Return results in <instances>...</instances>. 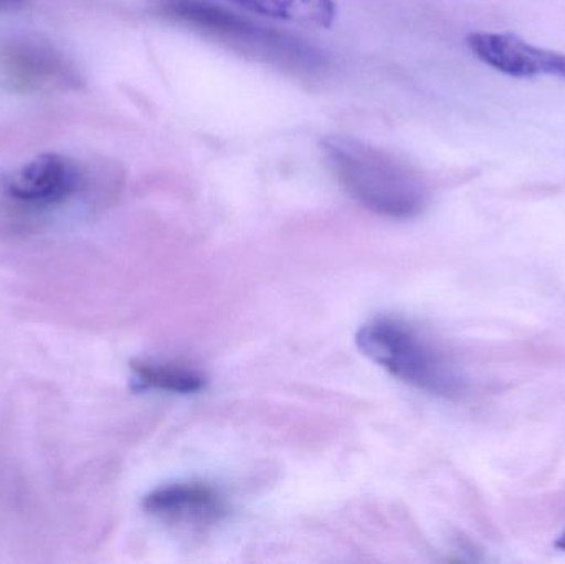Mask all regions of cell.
Instances as JSON below:
<instances>
[{
  "label": "cell",
  "instance_id": "6da1fadb",
  "mask_svg": "<svg viewBox=\"0 0 565 564\" xmlns=\"http://www.w3.org/2000/svg\"><path fill=\"white\" fill-rule=\"evenodd\" d=\"M321 146L339 184L367 211L412 219L427 205L424 179L391 152L349 136H329Z\"/></svg>",
  "mask_w": 565,
  "mask_h": 564
},
{
  "label": "cell",
  "instance_id": "7a4b0ae2",
  "mask_svg": "<svg viewBox=\"0 0 565 564\" xmlns=\"http://www.w3.org/2000/svg\"><path fill=\"white\" fill-rule=\"evenodd\" d=\"M359 350L388 374L437 396H454L458 380L445 358L405 321L374 318L355 337Z\"/></svg>",
  "mask_w": 565,
  "mask_h": 564
},
{
  "label": "cell",
  "instance_id": "3957f363",
  "mask_svg": "<svg viewBox=\"0 0 565 564\" xmlns=\"http://www.w3.org/2000/svg\"><path fill=\"white\" fill-rule=\"evenodd\" d=\"M159 10L162 15L175 22L184 23L191 29L201 30L215 39L231 40L255 46L258 52L274 56L295 58L298 63L315 65L319 53L306 49L298 40L286 39L285 35L255 25L250 20L205 0H161Z\"/></svg>",
  "mask_w": 565,
  "mask_h": 564
},
{
  "label": "cell",
  "instance_id": "277c9868",
  "mask_svg": "<svg viewBox=\"0 0 565 564\" xmlns=\"http://www.w3.org/2000/svg\"><path fill=\"white\" fill-rule=\"evenodd\" d=\"M0 85L26 95L66 92L79 85V75L50 43L30 36H9L0 40Z\"/></svg>",
  "mask_w": 565,
  "mask_h": 564
},
{
  "label": "cell",
  "instance_id": "5b68a950",
  "mask_svg": "<svg viewBox=\"0 0 565 564\" xmlns=\"http://www.w3.org/2000/svg\"><path fill=\"white\" fill-rule=\"evenodd\" d=\"M468 49L484 65L514 78L553 76L565 79V53L533 45L513 33L475 32Z\"/></svg>",
  "mask_w": 565,
  "mask_h": 564
},
{
  "label": "cell",
  "instance_id": "8992f818",
  "mask_svg": "<svg viewBox=\"0 0 565 564\" xmlns=\"http://www.w3.org/2000/svg\"><path fill=\"white\" fill-rule=\"evenodd\" d=\"M83 174L72 159L42 155L10 172L3 191L13 201L30 207H53L79 191Z\"/></svg>",
  "mask_w": 565,
  "mask_h": 564
},
{
  "label": "cell",
  "instance_id": "52a82bcc",
  "mask_svg": "<svg viewBox=\"0 0 565 564\" xmlns=\"http://www.w3.org/2000/svg\"><path fill=\"white\" fill-rule=\"evenodd\" d=\"M145 509L164 522L181 525H211L227 513L221 493L199 482L161 487L146 497Z\"/></svg>",
  "mask_w": 565,
  "mask_h": 564
},
{
  "label": "cell",
  "instance_id": "ba28073f",
  "mask_svg": "<svg viewBox=\"0 0 565 564\" xmlns=\"http://www.w3.org/2000/svg\"><path fill=\"white\" fill-rule=\"evenodd\" d=\"M247 12L285 22L329 29L338 17L334 0H227Z\"/></svg>",
  "mask_w": 565,
  "mask_h": 564
},
{
  "label": "cell",
  "instance_id": "9c48e42d",
  "mask_svg": "<svg viewBox=\"0 0 565 564\" xmlns=\"http://www.w3.org/2000/svg\"><path fill=\"white\" fill-rule=\"evenodd\" d=\"M132 377L139 390H158L166 393L191 394L198 393L205 386L204 376L198 371L179 364L132 363Z\"/></svg>",
  "mask_w": 565,
  "mask_h": 564
},
{
  "label": "cell",
  "instance_id": "30bf717a",
  "mask_svg": "<svg viewBox=\"0 0 565 564\" xmlns=\"http://www.w3.org/2000/svg\"><path fill=\"white\" fill-rule=\"evenodd\" d=\"M556 549L563 550V552H565V532L559 536V540H557Z\"/></svg>",
  "mask_w": 565,
  "mask_h": 564
},
{
  "label": "cell",
  "instance_id": "8fae6325",
  "mask_svg": "<svg viewBox=\"0 0 565 564\" xmlns=\"http://www.w3.org/2000/svg\"><path fill=\"white\" fill-rule=\"evenodd\" d=\"M19 2V0H0V6H10V3Z\"/></svg>",
  "mask_w": 565,
  "mask_h": 564
}]
</instances>
